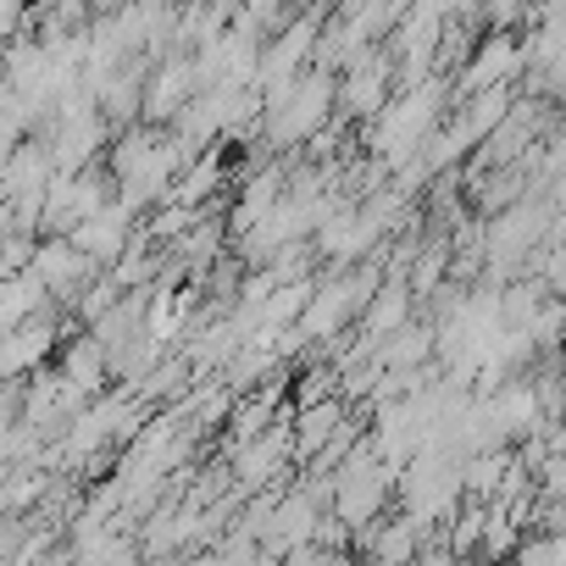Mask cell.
<instances>
[{"label":"cell","mask_w":566,"mask_h":566,"mask_svg":"<svg viewBox=\"0 0 566 566\" xmlns=\"http://www.w3.org/2000/svg\"><path fill=\"white\" fill-rule=\"evenodd\" d=\"M277 455H290V433H283V428H266L255 444H244V455H239L233 467H239L244 483H261V478L277 472Z\"/></svg>","instance_id":"cell-1"},{"label":"cell","mask_w":566,"mask_h":566,"mask_svg":"<svg viewBox=\"0 0 566 566\" xmlns=\"http://www.w3.org/2000/svg\"><path fill=\"white\" fill-rule=\"evenodd\" d=\"M411 566H461V555L455 549H417Z\"/></svg>","instance_id":"cell-2"}]
</instances>
